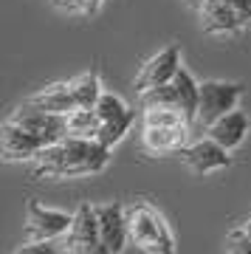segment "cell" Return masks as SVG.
I'll return each instance as SVG.
<instances>
[{
    "label": "cell",
    "instance_id": "6da1fadb",
    "mask_svg": "<svg viewBox=\"0 0 251 254\" xmlns=\"http://www.w3.org/2000/svg\"><path fill=\"white\" fill-rule=\"evenodd\" d=\"M110 161V150L102 147L96 138H63L57 144H48L40 150L34 161V178L48 181H71L82 175L102 173Z\"/></svg>",
    "mask_w": 251,
    "mask_h": 254
},
{
    "label": "cell",
    "instance_id": "7a4b0ae2",
    "mask_svg": "<svg viewBox=\"0 0 251 254\" xmlns=\"http://www.w3.org/2000/svg\"><path fill=\"white\" fill-rule=\"evenodd\" d=\"M130 243L144 254H175V235L161 212L150 200H135L125 206Z\"/></svg>",
    "mask_w": 251,
    "mask_h": 254
},
{
    "label": "cell",
    "instance_id": "3957f363",
    "mask_svg": "<svg viewBox=\"0 0 251 254\" xmlns=\"http://www.w3.org/2000/svg\"><path fill=\"white\" fill-rule=\"evenodd\" d=\"M246 85L226 79H203L200 82V105H197V125H215L220 116L240 105Z\"/></svg>",
    "mask_w": 251,
    "mask_h": 254
},
{
    "label": "cell",
    "instance_id": "277c9868",
    "mask_svg": "<svg viewBox=\"0 0 251 254\" xmlns=\"http://www.w3.org/2000/svg\"><path fill=\"white\" fill-rule=\"evenodd\" d=\"M73 215L63 209L43 206L40 200H28L26 206V223H23V237L26 240H60L71 232Z\"/></svg>",
    "mask_w": 251,
    "mask_h": 254
},
{
    "label": "cell",
    "instance_id": "5b68a950",
    "mask_svg": "<svg viewBox=\"0 0 251 254\" xmlns=\"http://www.w3.org/2000/svg\"><path fill=\"white\" fill-rule=\"evenodd\" d=\"M9 122H14V125H20L23 130H28V133L37 136L45 147L68 138V122H65V116L40 110V108H34V105H28V102H23V105H17V108L11 110Z\"/></svg>",
    "mask_w": 251,
    "mask_h": 254
},
{
    "label": "cell",
    "instance_id": "8992f818",
    "mask_svg": "<svg viewBox=\"0 0 251 254\" xmlns=\"http://www.w3.org/2000/svg\"><path fill=\"white\" fill-rule=\"evenodd\" d=\"M65 249L71 254H110L102 235H99L96 206L90 200H82L79 209L73 212L71 232L65 235Z\"/></svg>",
    "mask_w": 251,
    "mask_h": 254
},
{
    "label": "cell",
    "instance_id": "52a82bcc",
    "mask_svg": "<svg viewBox=\"0 0 251 254\" xmlns=\"http://www.w3.org/2000/svg\"><path fill=\"white\" fill-rule=\"evenodd\" d=\"M178 155H181V164L187 167L189 173L200 175V178L217 173V170H229L232 167V153L209 136L195 141V144H187Z\"/></svg>",
    "mask_w": 251,
    "mask_h": 254
},
{
    "label": "cell",
    "instance_id": "ba28073f",
    "mask_svg": "<svg viewBox=\"0 0 251 254\" xmlns=\"http://www.w3.org/2000/svg\"><path fill=\"white\" fill-rule=\"evenodd\" d=\"M178 68H181V48L172 43V46L161 48L158 54H153L141 65V71L135 73V79H133V88L138 93H144V91H150V88L167 85V82L175 79Z\"/></svg>",
    "mask_w": 251,
    "mask_h": 254
},
{
    "label": "cell",
    "instance_id": "9c48e42d",
    "mask_svg": "<svg viewBox=\"0 0 251 254\" xmlns=\"http://www.w3.org/2000/svg\"><path fill=\"white\" fill-rule=\"evenodd\" d=\"M43 147L45 144L40 138L31 136L20 125H14L9 119L3 122V127H0V153H3L6 161H34Z\"/></svg>",
    "mask_w": 251,
    "mask_h": 254
},
{
    "label": "cell",
    "instance_id": "30bf717a",
    "mask_svg": "<svg viewBox=\"0 0 251 254\" xmlns=\"http://www.w3.org/2000/svg\"><path fill=\"white\" fill-rule=\"evenodd\" d=\"M96 220H99V235L105 240L110 254H122L125 246L130 243L127 232V218L122 203H99L96 206Z\"/></svg>",
    "mask_w": 251,
    "mask_h": 254
},
{
    "label": "cell",
    "instance_id": "8fae6325",
    "mask_svg": "<svg viewBox=\"0 0 251 254\" xmlns=\"http://www.w3.org/2000/svg\"><path fill=\"white\" fill-rule=\"evenodd\" d=\"M249 133H251V119H249V113L240 110V108L229 110L226 116L217 119L215 125L206 127V136L215 138L217 144L226 147L229 153H234V150L249 138Z\"/></svg>",
    "mask_w": 251,
    "mask_h": 254
},
{
    "label": "cell",
    "instance_id": "7c38bea8",
    "mask_svg": "<svg viewBox=\"0 0 251 254\" xmlns=\"http://www.w3.org/2000/svg\"><path fill=\"white\" fill-rule=\"evenodd\" d=\"M197 14H200V28L206 34H237L246 26V20L226 0H203L197 6Z\"/></svg>",
    "mask_w": 251,
    "mask_h": 254
},
{
    "label": "cell",
    "instance_id": "4fadbf2b",
    "mask_svg": "<svg viewBox=\"0 0 251 254\" xmlns=\"http://www.w3.org/2000/svg\"><path fill=\"white\" fill-rule=\"evenodd\" d=\"M189 141V127H141V147L150 155L181 153Z\"/></svg>",
    "mask_w": 251,
    "mask_h": 254
},
{
    "label": "cell",
    "instance_id": "5bb4252c",
    "mask_svg": "<svg viewBox=\"0 0 251 254\" xmlns=\"http://www.w3.org/2000/svg\"><path fill=\"white\" fill-rule=\"evenodd\" d=\"M28 105H34L40 110H48V113H60V116H68L71 110H76V96H73L71 79L68 82H54V85H45L43 91H37L34 96H28Z\"/></svg>",
    "mask_w": 251,
    "mask_h": 254
},
{
    "label": "cell",
    "instance_id": "9a60e30c",
    "mask_svg": "<svg viewBox=\"0 0 251 254\" xmlns=\"http://www.w3.org/2000/svg\"><path fill=\"white\" fill-rule=\"evenodd\" d=\"M172 85H175V91H178L181 110H184L187 119L195 125L197 122V105H200V82H197L195 76L181 65L178 73H175V79H172Z\"/></svg>",
    "mask_w": 251,
    "mask_h": 254
},
{
    "label": "cell",
    "instance_id": "2e32d148",
    "mask_svg": "<svg viewBox=\"0 0 251 254\" xmlns=\"http://www.w3.org/2000/svg\"><path fill=\"white\" fill-rule=\"evenodd\" d=\"M135 122V110L127 108L125 113H119V116L113 119H105L102 125H99V133H96V141L102 147H108V150H113V147L122 141V138L130 133V127H133Z\"/></svg>",
    "mask_w": 251,
    "mask_h": 254
},
{
    "label": "cell",
    "instance_id": "e0dca14e",
    "mask_svg": "<svg viewBox=\"0 0 251 254\" xmlns=\"http://www.w3.org/2000/svg\"><path fill=\"white\" fill-rule=\"evenodd\" d=\"M65 122H68V136H73V138H96L99 125H102V119H99V113L93 108L71 110L65 116Z\"/></svg>",
    "mask_w": 251,
    "mask_h": 254
},
{
    "label": "cell",
    "instance_id": "ac0fdd59",
    "mask_svg": "<svg viewBox=\"0 0 251 254\" xmlns=\"http://www.w3.org/2000/svg\"><path fill=\"white\" fill-rule=\"evenodd\" d=\"M144 127H189L192 122L181 108H144L141 113Z\"/></svg>",
    "mask_w": 251,
    "mask_h": 254
},
{
    "label": "cell",
    "instance_id": "d6986e66",
    "mask_svg": "<svg viewBox=\"0 0 251 254\" xmlns=\"http://www.w3.org/2000/svg\"><path fill=\"white\" fill-rule=\"evenodd\" d=\"M71 88H73V96H76V105H79V108H93L99 102V96L105 93L102 91V82H99V76L93 71L73 76Z\"/></svg>",
    "mask_w": 251,
    "mask_h": 254
},
{
    "label": "cell",
    "instance_id": "ffe728a7",
    "mask_svg": "<svg viewBox=\"0 0 251 254\" xmlns=\"http://www.w3.org/2000/svg\"><path fill=\"white\" fill-rule=\"evenodd\" d=\"M138 96H141V108H181L178 91H175L172 82L158 85V88H150V91L138 93Z\"/></svg>",
    "mask_w": 251,
    "mask_h": 254
},
{
    "label": "cell",
    "instance_id": "44dd1931",
    "mask_svg": "<svg viewBox=\"0 0 251 254\" xmlns=\"http://www.w3.org/2000/svg\"><path fill=\"white\" fill-rule=\"evenodd\" d=\"M51 6L73 17H93L102 9V0H51Z\"/></svg>",
    "mask_w": 251,
    "mask_h": 254
},
{
    "label": "cell",
    "instance_id": "7402d4cb",
    "mask_svg": "<svg viewBox=\"0 0 251 254\" xmlns=\"http://www.w3.org/2000/svg\"><path fill=\"white\" fill-rule=\"evenodd\" d=\"M93 110L99 113V119L105 122V119H113V116H119V113H125L127 110V102L122 99V96H116V93H102L99 96V102L93 105Z\"/></svg>",
    "mask_w": 251,
    "mask_h": 254
},
{
    "label": "cell",
    "instance_id": "603a6c76",
    "mask_svg": "<svg viewBox=\"0 0 251 254\" xmlns=\"http://www.w3.org/2000/svg\"><path fill=\"white\" fill-rule=\"evenodd\" d=\"M68 249L57 243V240H26L23 246H17L11 254H65Z\"/></svg>",
    "mask_w": 251,
    "mask_h": 254
},
{
    "label": "cell",
    "instance_id": "cb8c5ba5",
    "mask_svg": "<svg viewBox=\"0 0 251 254\" xmlns=\"http://www.w3.org/2000/svg\"><path fill=\"white\" fill-rule=\"evenodd\" d=\"M226 254H251V240L243 235L240 226L226 235Z\"/></svg>",
    "mask_w": 251,
    "mask_h": 254
},
{
    "label": "cell",
    "instance_id": "d4e9b609",
    "mask_svg": "<svg viewBox=\"0 0 251 254\" xmlns=\"http://www.w3.org/2000/svg\"><path fill=\"white\" fill-rule=\"evenodd\" d=\"M226 3H229V6H232V9L246 20V23L251 20V0H226Z\"/></svg>",
    "mask_w": 251,
    "mask_h": 254
},
{
    "label": "cell",
    "instance_id": "484cf974",
    "mask_svg": "<svg viewBox=\"0 0 251 254\" xmlns=\"http://www.w3.org/2000/svg\"><path fill=\"white\" fill-rule=\"evenodd\" d=\"M240 229H243V235H246V237L251 240V215H249V218H246V220L240 223Z\"/></svg>",
    "mask_w": 251,
    "mask_h": 254
}]
</instances>
